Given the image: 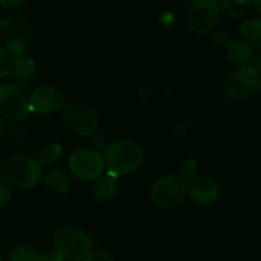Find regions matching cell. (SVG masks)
Masks as SVG:
<instances>
[{
  "instance_id": "obj_1",
  "label": "cell",
  "mask_w": 261,
  "mask_h": 261,
  "mask_svg": "<svg viewBox=\"0 0 261 261\" xmlns=\"http://www.w3.org/2000/svg\"><path fill=\"white\" fill-rule=\"evenodd\" d=\"M105 169L120 177L134 173L144 162V151L136 142L130 140H115L104 150Z\"/></svg>"
},
{
  "instance_id": "obj_2",
  "label": "cell",
  "mask_w": 261,
  "mask_h": 261,
  "mask_svg": "<svg viewBox=\"0 0 261 261\" xmlns=\"http://www.w3.org/2000/svg\"><path fill=\"white\" fill-rule=\"evenodd\" d=\"M30 26L21 17H7L0 21V55L18 59L30 45Z\"/></svg>"
},
{
  "instance_id": "obj_3",
  "label": "cell",
  "mask_w": 261,
  "mask_h": 261,
  "mask_svg": "<svg viewBox=\"0 0 261 261\" xmlns=\"http://www.w3.org/2000/svg\"><path fill=\"white\" fill-rule=\"evenodd\" d=\"M7 179L18 190H31L44 178V170L39 160L24 155H14L6 163Z\"/></svg>"
},
{
  "instance_id": "obj_4",
  "label": "cell",
  "mask_w": 261,
  "mask_h": 261,
  "mask_svg": "<svg viewBox=\"0 0 261 261\" xmlns=\"http://www.w3.org/2000/svg\"><path fill=\"white\" fill-rule=\"evenodd\" d=\"M55 248L71 261H81L90 253L91 241L87 233L73 225H62L54 233Z\"/></svg>"
},
{
  "instance_id": "obj_5",
  "label": "cell",
  "mask_w": 261,
  "mask_h": 261,
  "mask_svg": "<svg viewBox=\"0 0 261 261\" xmlns=\"http://www.w3.org/2000/svg\"><path fill=\"white\" fill-rule=\"evenodd\" d=\"M62 118L69 130L79 136L94 135L99 127V115L92 108L82 102H69L62 110Z\"/></svg>"
},
{
  "instance_id": "obj_6",
  "label": "cell",
  "mask_w": 261,
  "mask_h": 261,
  "mask_svg": "<svg viewBox=\"0 0 261 261\" xmlns=\"http://www.w3.org/2000/svg\"><path fill=\"white\" fill-rule=\"evenodd\" d=\"M69 172L85 182L96 180L104 173V158L99 151L92 149H79L68 159Z\"/></svg>"
},
{
  "instance_id": "obj_7",
  "label": "cell",
  "mask_w": 261,
  "mask_h": 261,
  "mask_svg": "<svg viewBox=\"0 0 261 261\" xmlns=\"http://www.w3.org/2000/svg\"><path fill=\"white\" fill-rule=\"evenodd\" d=\"M187 196V183L180 175H165L151 188V200L156 206L169 209L179 205Z\"/></svg>"
},
{
  "instance_id": "obj_8",
  "label": "cell",
  "mask_w": 261,
  "mask_h": 261,
  "mask_svg": "<svg viewBox=\"0 0 261 261\" xmlns=\"http://www.w3.org/2000/svg\"><path fill=\"white\" fill-rule=\"evenodd\" d=\"M219 14V0H193L187 12V24L195 34H207L215 27Z\"/></svg>"
},
{
  "instance_id": "obj_9",
  "label": "cell",
  "mask_w": 261,
  "mask_h": 261,
  "mask_svg": "<svg viewBox=\"0 0 261 261\" xmlns=\"http://www.w3.org/2000/svg\"><path fill=\"white\" fill-rule=\"evenodd\" d=\"M30 113L29 100L18 86L0 85V115L6 120L22 122Z\"/></svg>"
},
{
  "instance_id": "obj_10",
  "label": "cell",
  "mask_w": 261,
  "mask_h": 261,
  "mask_svg": "<svg viewBox=\"0 0 261 261\" xmlns=\"http://www.w3.org/2000/svg\"><path fill=\"white\" fill-rule=\"evenodd\" d=\"M260 76L252 67H243L232 72L225 81V92L233 100H243L260 86Z\"/></svg>"
},
{
  "instance_id": "obj_11",
  "label": "cell",
  "mask_w": 261,
  "mask_h": 261,
  "mask_svg": "<svg viewBox=\"0 0 261 261\" xmlns=\"http://www.w3.org/2000/svg\"><path fill=\"white\" fill-rule=\"evenodd\" d=\"M65 97L62 90L54 86H39L32 91L30 96V112L36 114H50L64 105Z\"/></svg>"
},
{
  "instance_id": "obj_12",
  "label": "cell",
  "mask_w": 261,
  "mask_h": 261,
  "mask_svg": "<svg viewBox=\"0 0 261 261\" xmlns=\"http://www.w3.org/2000/svg\"><path fill=\"white\" fill-rule=\"evenodd\" d=\"M219 193V186L209 175L196 174L187 183V195L200 205L214 204Z\"/></svg>"
},
{
  "instance_id": "obj_13",
  "label": "cell",
  "mask_w": 261,
  "mask_h": 261,
  "mask_svg": "<svg viewBox=\"0 0 261 261\" xmlns=\"http://www.w3.org/2000/svg\"><path fill=\"white\" fill-rule=\"evenodd\" d=\"M227 55L229 62L238 68L252 67L256 58L255 50L245 41H229L227 45Z\"/></svg>"
},
{
  "instance_id": "obj_14",
  "label": "cell",
  "mask_w": 261,
  "mask_h": 261,
  "mask_svg": "<svg viewBox=\"0 0 261 261\" xmlns=\"http://www.w3.org/2000/svg\"><path fill=\"white\" fill-rule=\"evenodd\" d=\"M35 72H36L35 60L31 57L22 55L18 59H14L12 63V71L9 77L13 80L14 84L26 85L35 76Z\"/></svg>"
},
{
  "instance_id": "obj_15",
  "label": "cell",
  "mask_w": 261,
  "mask_h": 261,
  "mask_svg": "<svg viewBox=\"0 0 261 261\" xmlns=\"http://www.w3.org/2000/svg\"><path fill=\"white\" fill-rule=\"evenodd\" d=\"M119 191V182H118L117 175L108 172L107 174L102 173L94 185V193L96 199L100 201H109L114 199L115 195Z\"/></svg>"
},
{
  "instance_id": "obj_16",
  "label": "cell",
  "mask_w": 261,
  "mask_h": 261,
  "mask_svg": "<svg viewBox=\"0 0 261 261\" xmlns=\"http://www.w3.org/2000/svg\"><path fill=\"white\" fill-rule=\"evenodd\" d=\"M72 173L69 170H67L65 168L57 167L53 168V169L47 170L44 174V182L46 183L49 187H51L55 192L58 193H65L68 192V190L71 188V178Z\"/></svg>"
},
{
  "instance_id": "obj_17",
  "label": "cell",
  "mask_w": 261,
  "mask_h": 261,
  "mask_svg": "<svg viewBox=\"0 0 261 261\" xmlns=\"http://www.w3.org/2000/svg\"><path fill=\"white\" fill-rule=\"evenodd\" d=\"M241 36L252 49L261 50V18L247 19L241 24Z\"/></svg>"
},
{
  "instance_id": "obj_18",
  "label": "cell",
  "mask_w": 261,
  "mask_h": 261,
  "mask_svg": "<svg viewBox=\"0 0 261 261\" xmlns=\"http://www.w3.org/2000/svg\"><path fill=\"white\" fill-rule=\"evenodd\" d=\"M251 0H219L220 8L233 18H243Z\"/></svg>"
},
{
  "instance_id": "obj_19",
  "label": "cell",
  "mask_w": 261,
  "mask_h": 261,
  "mask_svg": "<svg viewBox=\"0 0 261 261\" xmlns=\"http://www.w3.org/2000/svg\"><path fill=\"white\" fill-rule=\"evenodd\" d=\"M8 261H44L42 253L27 246L13 248L8 255Z\"/></svg>"
},
{
  "instance_id": "obj_20",
  "label": "cell",
  "mask_w": 261,
  "mask_h": 261,
  "mask_svg": "<svg viewBox=\"0 0 261 261\" xmlns=\"http://www.w3.org/2000/svg\"><path fill=\"white\" fill-rule=\"evenodd\" d=\"M62 146L57 142H51V144H47L46 146H44L41 149V151L39 152V163L44 167V165H51L54 163L58 162L60 156H62Z\"/></svg>"
},
{
  "instance_id": "obj_21",
  "label": "cell",
  "mask_w": 261,
  "mask_h": 261,
  "mask_svg": "<svg viewBox=\"0 0 261 261\" xmlns=\"http://www.w3.org/2000/svg\"><path fill=\"white\" fill-rule=\"evenodd\" d=\"M197 168H199V164L195 159H187L179 168V174L183 179L190 180L191 178H193L197 173Z\"/></svg>"
},
{
  "instance_id": "obj_22",
  "label": "cell",
  "mask_w": 261,
  "mask_h": 261,
  "mask_svg": "<svg viewBox=\"0 0 261 261\" xmlns=\"http://www.w3.org/2000/svg\"><path fill=\"white\" fill-rule=\"evenodd\" d=\"M12 196V185L6 177L0 174V205H4L9 201Z\"/></svg>"
},
{
  "instance_id": "obj_23",
  "label": "cell",
  "mask_w": 261,
  "mask_h": 261,
  "mask_svg": "<svg viewBox=\"0 0 261 261\" xmlns=\"http://www.w3.org/2000/svg\"><path fill=\"white\" fill-rule=\"evenodd\" d=\"M12 71V63L9 62L8 58L0 55V80L7 79L11 76Z\"/></svg>"
},
{
  "instance_id": "obj_24",
  "label": "cell",
  "mask_w": 261,
  "mask_h": 261,
  "mask_svg": "<svg viewBox=\"0 0 261 261\" xmlns=\"http://www.w3.org/2000/svg\"><path fill=\"white\" fill-rule=\"evenodd\" d=\"M82 261H113V258L104 251H94L90 252Z\"/></svg>"
},
{
  "instance_id": "obj_25",
  "label": "cell",
  "mask_w": 261,
  "mask_h": 261,
  "mask_svg": "<svg viewBox=\"0 0 261 261\" xmlns=\"http://www.w3.org/2000/svg\"><path fill=\"white\" fill-rule=\"evenodd\" d=\"M42 260L44 261H63L64 256L55 248V250H49L42 253Z\"/></svg>"
},
{
  "instance_id": "obj_26",
  "label": "cell",
  "mask_w": 261,
  "mask_h": 261,
  "mask_svg": "<svg viewBox=\"0 0 261 261\" xmlns=\"http://www.w3.org/2000/svg\"><path fill=\"white\" fill-rule=\"evenodd\" d=\"M26 3V0H0V6L6 9H17Z\"/></svg>"
},
{
  "instance_id": "obj_27",
  "label": "cell",
  "mask_w": 261,
  "mask_h": 261,
  "mask_svg": "<svg viewBox=\"0 0 261 261\" xmlns=\"http://www.w3.org/2000/svg\"><path fill=\"white\" fill-rule=\"evenodd\" d=\"M252 68L255 69L256 73L261 77V50L258 54H256L255 62H253V64H252Z\"/></svg>"
},
{
  "instance_id": "obj_28",
  "label": "cell",
  "mask_w": 261,
  "mask_h": 261,
  "mask_svg": "<svg viewBox=\"0 0 261 261\" xmlns=\"http://www.w3.org/2000/svg\"><path fill=\"white\" fill-rule=\"evenodd\" d=\"M251 3L253 4L255 9L258 12V14L261 16V0H251Z\"/></svg>"
},
{
  "instance_id": "obj_29",
  "label": "cell",
  "mask_w": 261,
  "mask_h": 261,
  "mask_svg": "<svg viewBox=\"0 0 261 261\" xmlns=\"http://www.w3.org/2000/svg\"><path fill=\"white\" fill-rule=\"evenodd\" d=\"M4 118L2 117V115H0V132H2V130H3V128H4Z\"/></svg>"
},
{
  "instance_id": "obj_30",
  "label": "cell",
  "mask_w": 261,
  "mask_h": 261,
  "mask_svg": "<svg viewBox=\"0 0 261 261\" xmlns=\"http://www.w3.org/2000/svg\"><path fill=\"white\" fill-rule=\"evenodd\" d=\"M258 91H260V95H261V80H260V86H258Z\"/></svg>"
},
{
  "instance_id": "obj_31",
  "label": "cell",
  "mask_w": 261,
  "mask_h": 261,
  "mask_svg": "<svg viewBox=\"0 0 261 261\" xmlns=\"http://www.w3.org/2000/svg\"><path fill=\"white\" fill-rule=\"evenodd\" d=\"M0 261H3V260H2V258H0Z\"/></svg>"
}]
</instances>
